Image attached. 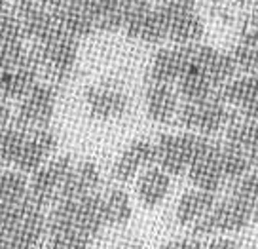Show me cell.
Segmentation results:
<instances>
[{"instance_id":"6da1fadb","label":"cell","mask_w":258,"mask_h":249,"mask_svg":"<svg viewBox=\"0 0 258 249\" xmlns=\"http://www.w3.org/2000/svg\"><path fill=\"white\" fill-rule=\"evenodd\" d=\"M209 137H203L194 131H180V133H163L156 141V164L169 175H182L188 171L196 160V156L202 153L207 145Z\"/></svg>"},{"instance_id":"7a4b0ae2","label":"cell","mask_w":258,"mask_h":249,"mask_svg":"<svg viewBox=\"0 0 258 249\" xmlns=\"http://www.w3.org/2000/svg\"><path fill=\"white\" fill-rule=\"evenodd\" d=\"M252 221V206L239 196H230L217 206L209 213L192 226V236L196 238H207L213 234L224 232H239Z\"/></svg>"},{"instance_id":"3957f363","label":"cell","mask_w":258,"mask_h":249,"mask_svg":"<svg viewBox=\"0 0 258 249\" xmlns=\"http://www.w3.org/2000/svg\"><path fill=\"white\" fill-rule=\"evenodd\" d=\"M177 124L186 131H194L203 137L217 135L226 131L230 122L234 120L228 111V105L222 103L217 95L202 103H182L178 107Z\"/></svg>"},{"instance_id":"277c9868","label":"cell","mask_w":258,"mask_h":249,"mask_svg":"<svg viewBox=\"0 0 258 249\" xmlns=\"http://www.w3.org/2000/svg\"><path fill=\"white\" fill-rule=\"evenodd\" d=\"M74 162L71 156H55L40 169H36L29 179V198L40 208L53 206L61 186L73 171Z\"/></svg>"},{"instance_id":"5b68a950","label":"cell","mask_w":258,"mask_h":249,"mask_svg":"<svg viewBox=\"0 0 258 249\" xmlns=\"http://www.w3.org/2000/svg\"><path fill=\"white\" fill-rule=\"evenodd\" d=\"M48 234V215L44 208L27 198L19 223L6 236L0 238V249H40Z\"/></svg>"},{"instance_id":"8992f818","label":"cell","mask_w":258,"mask_h":249,"mask_svg":"<svg viewBox=\"0 0 258 249\" xmlns=\"http://www.w3.org/2000/svg\"><path fill=\"white\" fill-rule=\"evenodd\" d=\"M57 107V91L49 84H36L27 95L19 101L17 107L16 124L19 128L27 129H40L48 128Z\"/></svg>"},{"instance_id":"52a82bcc","label":"cell","mask_w":258,"mask_h":249,"mask_svg":"<svg viewBox=\"0 0 258 249\" xmlns=\"http://www.w3.org/2000/svg\"><path fill=\"white\" fill-rule=\"evenodd\" d=\"M161 14L165 19L167 38L177 46H194L203 36V21L188 2H163Z\"/></svg>"},{"instance_id":"ba28073f","label":"cell","mask_w":258,"mask_h":249,"mask_svg":"<svg viewBox=\"0 0 258 249\" xmlns=\"http://www.w3.org/2000/svg\"><path fill=\"white\" fill-rule=\"evenodd\" d=\"M123 29L129 38L146 42V44H158L167 38L161 8L150 6L148 0H131V8L127 12Z\"/></svg>"},{"instance_id":"9c48e42d","label":"cell","mask_w":258,"mask_h":249,"mask_svg":"<svg viewBox=\"0 0 258 249\" xmlns=\"http://www.w3.org/2000/svg\"><path fill=\"white\" fill-rule=\"evenodd\" d=\"M76 59H78V40L63 31L40 44L38 49L40 67L48 69V73L57 80H64L73 74Z\"/></svg>"},{"instance_id":"30bf717a","label":"cell","mask_w":258,"mask_h":249,"mask_svg":"<svg viewBox=\"0 0 258 249\" xmlns=\"http://www.w3.org/2000/svg\"><path fill=\"white\" fill-rule=\"evenodd\" d=\"M57 135L48 128L27 131L25 143L14 164L16 169L25 175H32L36 169H40L44 164L51 160V154L57 151Z\"/></svg>"},{"instance_id":"8fae6325","label":"cell","mask_w":258,"mask_h":249,"mask_svg":"<svg viewBox=\"0 0 258 249\" xmlns=\"http://www.w3.org/2000/svg\"><path fill=\"white\" fill-rule=\"evenodd\" d=\"M86 107L91 118L101 122H112L125 116L129 111V97L123 89L110 86V84H99L91 86L84 93Z\"/></svg>"},{"instance_id":"7c38bea8","label":"cell","mask_w":258,"mask_h":249,"mask_svg":"<svg viewBox=\"0 0 258 249\" xmlns=\"http://www.w3.org/2000/svg\"><path fill=\"white\" fill-rule=\"evenodd\" d=\"M218 148L220 145L213 143L209 139L202 153L196 156L192 166L188 168L186 175L194 188L217 194L226 183L222 169H220V160H218Z\"/></svg>"},{"instance_id":"4fadbf2b","label":"cell","mask_w":258,"mask_h":249,"mask_svg":"<svg viewBox=\"0 0 258 249\" xmlns=\"http://www.w3.org/2000/svg\"><path fill=\"white\" fill-rule=\"evenodd\" d=\"M156 160H158L156 143L148 141V139H137L118 156V160L114 162L112 177L120 183H129L141 171L152 168Z\"/></svg>"},{"instance_id":"5bb4252c","label":"cell","mask_w":258,"mask_h":249,"mask_svg":"<svg viewBox=\"0 0 258 249\" xmlns=\"http://www.w3.org/2000/svg\"><path fill=\"white\" fill-rule=\"evenodd\" d=\"M217 97L226 105L237 107L243 118L258 120V76L247 74L224 84L217 89Z\"/></svg>"},{"instance_id":"9a60e30c","label":"cell","mask_w":258,"mask_h":249,"mask_svg":"<svg viewBox=\"0 0 258 249\" xmlns=\"http://www.w3.org/2000/svg\"><path fill=\"white\" fill-rule=\"evenodd\" d=\"M188 49H190V59L209 76V80L217 89L222 88L235 76L237 65L232 54H224L211 46H198V44L188 46Z\"/></svg>"},{"instance_id":"2e32d148","label":"cell","mask_w":258,"mask_h":249,"mask_svg":"<svg viewBox=\"0 0 258 249\" xmlns=\"http://www.w3.org/2000/svg\"><path fill=\"white\" fill-rule=\"evenodd\" d=\"M188 63H190L188 46L160 49L150 65V73H148L150 84H167V86L177 84Z\"/></svg>"},{"instance_id":"e0dca14e","label":"cell","mask_w":258,"mask_h":249,"mask_svg":"<svg viewBox=\"0 0 258 249\" xmlns=\"http://www.w3.org/2000/svg\"><path fill=\"white\" fill-rule=\"evenodd\" d=\"M101 186V171L95 162H80L74 164L73 171L61 186L57 200H80L84 196L95 194Z\"/></svg>"},{"instance_id":"ac0fdd59","label":"cell","mask_w":258,"mask_h":249,"mask_svg":"<svg viewBox=\"0 0 258 249\" xmlns=\"http://www.w3.org/2000/svg\"><path fill=\"white\" fill-rule=\"evenodd\" d=\"M135 192H137L139 202L148 209L158 208L160 204L165 202V198L171 192V175L163 171L160 166L141 171L135 183Z\"/></svg>"},{"instance_id":"d6986e66","label":"cell","mask_w":258,"mask_h":249,"mask_svg":"<svg viewBox=\"0 0 258 249\" xmlns=\"http://www.w3.org/2000/svg\"><path fill=\"white\" fill-rule=\"evenodd\" d=\"M178 93L167 84H150L145 93L146 116L156 124H169L177 118Z\"/></svg>"},{"instance_id":"ffe728a7","label":"cell","mask_w":258,"mask_h":249,"mask_svg":"<svg viewBox=\"0 0 258 249\" xmlns=\"http://www.w3.org/2000/svg\"><path fill=\"white\" fill-rule=\"evenodd\" d=\"M59 21V27L73 38H86L95 31V19L89 12L86 0H69L64 6L53 12Z\"/></svg>"},{"instance_id":"44dd1931","label":"cell","mask_w":258,"mask_h":249,"mask_svg":"<svg viewBox=\"0 0 258 249\" xmlns=\"http://www.w3.org/2000/svg\"><path fill=\"white\" fill-rule=\"evenodd\" d=\"M217 194L205 192V190H186L177 202L175 208V221L180 226H190L200 223L211 209L217 206Z\"/></svg>"},{"instance_id":"7402d4cb","label":"cell","mask_w":258,"mask_h":249,"mask_svg":"<svg viewBox=\"0 0 258 249\" xmlns=\"http://www.w3.org/2000/svg\"><path fill=\"white\" fill-rule=\"evenodd\" d=\"M177 93L184 99V103H202L217 95V88L213 86L209 76L190 59L188 67L177 82Z\"/></svg>"},{"instance_id":"603a6c76","label":"cell","mask_w":258,"mask_h":249,"mask_svg":"<svg viewBox=\"0 0 258 249\" xmlns=\"http://www.w3.org/2000/svg\"><path fill=\"white\" fill-rule=\"evenodd\" d=\"M38 84V67H19L0 74V97L4 101H21Z\"/></svg>"},{"instance_id":"cb8c5ba5","label":"cell","mask_w":258,"mask_h":249,"mask_svg":"<svg viewBox=\"0 0 258 249\" xmlns=\"http://www.w3.org/2000/svg\"><path fill=\"white\" fill-rule=\"evenodd\" d=\"M86 4L93 14L95 27L101 31L121 29L131 8V0H86Z\"/></svg>"},{"instance_id":"d4e9b609","label":"cell","mask_w":258,"mask_h":249,"mask_svg":"<svg viewBox=\"0 0 258 249\" xmlns=\"http://www.w3.org/2000/svg\"><path fill=\"white\" fill-rule=\"evenodd\" d=\"M226 143L243 148L252 168H258V120H232L226 128Z\"/></svg>"},{"instance_id":"484cf974","label":"cell","mask_w":258,"mask_h":249,"mask_svg":"<svg viewBox=\"0 0 258 249\" xmlns=\"http://www.w3.org/2000/svg\"><path fill=\"white\" fill-rule=\"evenodd\" d=\"M103 200V217L106 226H125L133 217V204L123 188H110L101 194Z\"/></svg>"},{"instance_id":"4316f807","label":"cell","mask_w":258,"mask_h":249,"mask_svg":"<svg viewBox=\"0 0 258 249\" xmlns=\"http://www.w3.org/2000/svg\"><path fill=\"white\" fill-rule=\"evenodd\" d=\"M218 160H220V169H222V175L226 181H239L250 171V160L247 153L235 145L230 143H222L218 148Z\"/></svg>"},{"instance_id":"83f0119b","label":"cell","mask_w":258,"mask_h":249,"mask_svg":"<svg viewBox=\"0 0 258 249\" xmlns=\"http://www.w3.org/2000/svg\"><path fill=\"white\" fill-rule=\"evenodd\" d=\"M29 198V179L17 169L0 168V204H21Z\"/></svg>"},{"instance_id":"f1b7e54d","label":"cell","mask_w":258,"mask_h":249,"mask_svg":"<svg viewBox=\"0 0 258 249\" xmlns=\"http://www.w3.org/2000/svg\"><path fill=\"white\" fill-rule=\"evenodd\" d=\"M27 137V129L19 126H6L0 129V168H10L16 164V158Z\"/></svg>"},{"instance_id":"f546056e","label":"cell","mask_w":258,"mask_h":249,"mask_svg":"<svg viewBox=\"0 0 258 249\" xmlns=\"http://www.w3.org/2000/svg\"><path fill=\"white\" fill-rule=\"evenodd\" d=\"M91 238L76 228H67V230H57V232L46 234L44 249H89Z\"/></svg>"},{"instance_id":"4dcf8cb0","label":"cell","mask_w":258,"mask_h":249,"mask_svg":"<svg viewBox=\"0 0 258 249\" xmlns=\"http://www.w3.org/2000/svg\"><path fill=\"white\" fill-rule=\"evenodd\" d=\"M25 31L21 19L10 10L0 12V42H23Z\"/></svg>"},{"instance_id":"1f68e13d","label":"cell","mask_w":258,"mask_h":249,"mask_svg":"<svg viewBox=\"0 0 258 249\" xmlns=\"http://www.w3.org/2000/svg\"><path fill=\"white\" fill-rule=\"evenodd\" d=\"M237 69L247 74L258 76V46L256 44H239L232 52Z\"/></svg>"},{"instance_id":"d6a6232c","label":"cell","mask_w":258,"mask_h":249,"mask_svg":"<svg viewBox=\"0 0 258 249\" xmlns=\"http://www.w3.org/2000/svg\"><path fill=\"white\" fill-rule=\"evenodd\" d=\"M25 204L27 200L21 204H0V238L6 236L10 230H14V226L19 223V219L25 211Z\"/></svg>"},{"instance_id":"836d02e7","label":"cell","mask_w":258,"mask_h":249,"mask_svg":"<svg viewBox=\"0 0 258 249\" xmlns=\"http://www.w3.org/2000/svg\"><path fill=\"white\" fill-rule=\"evenodd\" d=\"M234 196H239L250 206L258 204V171L247 173V175L234 183Z\"/></svg>"},{"instance_id":"e575fe53","label":"cell","mask_w":258,"mask_h":249,"mask_svg":"<svg viewBox=\"0 0 258 249\" xmlns=\"http://www.w3.org/2000/svg\"><path fill=\"white\" fill-rule=\"evenodd\" d=\"M241 44H256L258 46V17L245 23L241 31Z\"/></svg>"},{"instance_id":"d590c367","label":"cell","mask_w":258,"mask_h":249,"mask_svg":"<svg viewBox=\"0 0 258 249\" xmlns=\"http://www.w3.org/2000/svg\"><path fill=\"white\" fill-rule=\"evenodd\" d=\"M209 249H243L235 240L230 238H217V240L209 241Z\"/></svg>"},{"instance_id":"8d00e7d4","label":"cell","mask_w":258,"mask_h":249,"mask_svg":"<svg viewBox=\"0 0 258 249\" xmlns=\"http://www.w3.org/2000/svg\"><path fill=\"white\" fill-rule=\"evenodd\" d=\"M10 122H12V109H10L8 101H4L0 97V129L10 126Z\"/></svg>"},{"instance_id":"74e56055","label":"cell","mask_w":258,"mask_h":249,"mask_svg":"<svg viewBox=\"0 0 258 249\" xmlns=\"http://www.w3.org/2000/svg\"><path fill=\"white\" fill-rule=\"evenodd\" d=\"M42 6L46 10H49V12H55V10H59L61 6H64L69 0H38Z\"/></svg>"},{"instance_id":"f35d334b","label":"cell","mask_w":258,"mask_h":249,"mask_svg":"<svg viewBox=\"0 0 258 249\" xmlns=\"http://www.w3.org/2000/svg\"><path fill=\"white\" fill-rule=\"evenodd\" d=\"M252 221L258 225V204H254V206H252Z\"/></svg>"},{"instance_id":"ab89813d","label":"cell","mask_w":258,"mask_h":249,"mask_svg":"<svg viewBox=\"0 0 258 249\" xmlns=\"http://www.w3.org/2000/svg\"><path fill=\"white\" fill-rule=\"evenodd\" d=\"M2 10H8V0H0V12Z\"/></svg>"},{"instance_id":"60d3db41","label":"cell","mask_w":258,"mask_h":249,"mask_svg":"<svg viewBox=\"0 0 258 249\" xmlns=\"http://www.w3.org/2000/svg\"><path fill=\"white\" fill-rule=\"evenodd\" d=\"M163 2H188V4H192V0H163Z\"/></svg>"},{"instance_id":"b9f144b4","label":"cell","mask_w":258,"mask_h":249,"mask_svg":"<svg viewBox=\"0 0 258 249\" xmlns=\"http://www.w3.org/2000/svg\"><path fill=\"white\" fill-rule=\"evenodd\" d=\"M0 74H2V71H0Z\"/></svg>"},{"instance_id":"7bdbcfd3","label":"cell","mask_w":258,"mask_h":249,"mask_svg":"<svg viewBox=\"0 0 258 249\" xmlns=\"http://www.w3.org/2000/svg\"><path fill=\"white\" fill-rule=\"evenodd\" d=\"M40 249H44V247H40Z\"/></svg>"}]
</instances>
